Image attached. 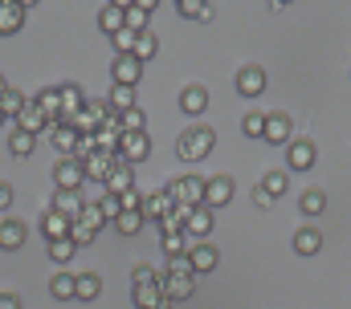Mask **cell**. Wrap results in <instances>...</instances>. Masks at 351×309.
<instances>
[{"label": "cell", "instance_id": "obj_1", "mask_svg": "<svg viewBox=\"0 0 351 309\" xmlns=\"http://www.w3.org/2000/svg\"><path fill=\"white\" fill-rule=\"evenodd\" d=\"M213 143H217L213 126H192V131H184V135H180L176 151H180V159H184V163H196V159L213 154Z\"/></svg>", "mask_w": 351, "mask_h": 309}, {"label": "cell", "instance_id": "obj_2", "mask_svg": "<svg viewBox=\"0 0 351 309\" xmlns=\"http://www.w3.org/2000/svg\"><path fill=\"white\" fill-rule=\"evenodd\" d=\"M168 196L180 208H200L204 204V179L200 175H184V179H176L172 187H168Z\"/></svg>", "mask_w": 351, "mask_h": 309}, {"label": "cell", "instance_id": "obj_3", "mask_svg": "<svg viewBox=\"0 0 351 309\" xmlns=\"http://www.w3.org/2000/svg\"><path fill=\"white\" fill-rule=\"evenodd\" d=\"M184 248H188V260H192V273H196V277H200V273H213V269L221 265V256H217V248H213L208 240L184 236Z\"/></svg>", "mask_w": 351, "mask_h": 309}, {"label": "cell", "instance_id": "obj_4", "mask_svg": "<svg viewBox=\"0 0 351 309\" xmlns=\"http://www.w3.org/2000/svg\"><path fill=\"white\" fill-rule=\"evenodd\" d=\"M147 154H152L147 131H143V135H123V139H119V154H114L110 163H127V167H131V163H143Z\"/></svg>", "mask_w": 351, "mask_h": 309}, {"label": "cell", "instance_id": "obj_5", "mask_svg": "<svg viewBox=\"0 0 351 309\" xmlns=\"http://www.w3.org/2000/svg\"><path fill=\"white\" fill-rule=\"evenodd\" d=\"M53 183H58V191H78V187L86 183L82 163H78V159H58V163H53Z\"/></svg>", "mask_w": 351, "mask_h": 309}, {"label": "cell", "instance_id": "obj_6", "mask_svg": "<svg viewBox=\"0 0 351 309\" xmlns=\"http://www.w3.org/2000/svg\"><path fill=\"white\" fill-rule=\"evenodd\" d=\"M225 204H233V179H229V175L204 179V208L217 212V208H225Z\"/></svg>", "mask_w": 351, "mask_h": 309}, {"label": "cell", "instance_id": "obj_7", "mask_svg": "<svg viewBox=\"0 0 351 309\" xmlns=\"http://www.w3.org/2000/svg\"><path fill=\"white\" fill-rule=\"evenodd\" d=\"M315 159H319V151H315L311 139H290V143H286V167H290V171H311Z\"/></svg>", "mask_w": 351, "mask_h": 309}, {"label": "cell", "instance_id": "obj_8", "mask_svg": "<svg viewBox=\"0 0 351 309\" xmlns=\"http://www.w3.org/2000/svg\"><path fill=\"white\" fill-rule=\"evenodd\" d=\"M265 143H274V147H286L290 139H294V122H290V114H282V110H274V114H265Z\"/></svg>", "mask_w": 351, "mask_h": 309}, {"label": "cell", "instance_id": "obj_9", "mask_svg": "<svg viewBox=\"0 0 351 309\" xmlns=\"http://www.w3.org/2000/svg\"><path fill=\"white\" fill-rule=\"evenodd\" d=\"M192 293H196V277H176V273L160 277V297L164 301H188Z\"/></svg>", "mask_w": 351, "mask_h": 309}, {"label": "cell", "instance_id": "obj_10", "mask_svg": "<svg viewBox=\"0 0 351 309\" xmlns=\"http://www.w3.org/2000/svg\"><path fill=\"white\" fill-rule=\"evenodd\" d=\"M110 77H114V85H139L143 81V62H135L131 53H123V57H114L110 62Z\"/></svg>", "mask_w": 351, "mask_h": 309}, {"label": "cell", "instance_id": "obj_11", "mask_svg": "<svg viewBox=\"0 0 351 309\" xmlns=\"http://www.w3.org/2000/svg\"><path fill=\"white\" fill-rule=\"evenodd\" d=\"M25 12H29V4H21V0H0V37H12V33H21V25H25Z\"/></svg>", "mask_w": 351, "mask_h": 309}, {"label": "cell", "instance_id": "obj_12", "mask_svg": "<svg viewBox=\"0 0 351 309\" xmlns=\"http://www.w3.org/2000/svg\"><path fill=\"white\" fill-rule=\"evenodd\" d=\"M147 12H156V0H139V4H123V21H127V29L139 37V33H147Z\"/></svg>", "mask_w": 351, "mask_h": 309}, {"label": "cell", "instance_id": "obj_13", "mask_svg": "<svg viewBox=\"0 0 351 309\" xmlns=\"http://www.w3.org/2000/svg\"><path fill=\"white\" fill-rule=\"evenodd\" d=\"M127 191H135V171L127 163H114L106 175V196H127Z\"/></svg>", "mask_w": 351, "mask_h": 309}, {"label": "cell", "instance_id": "obj_14", "mask_svg": "<svg viewBox=\"0 0 351 309\" xmlns=\"http://www.w3.org/2000/svg\"><path fill=\"white\" fill-rule=\"evenodd\" d=\"M58 216H66V220H78L82 216V208H86V200H82V191H53V204H49Z\"/></svg>", "mask_w": 351, "mask_h": 309}, {"label": "cell", "instance_id": "obj_15", "mask_svg": "<svg viewBox=\"0 0 351 309\" xmlns=\"http://www.w3.org/2000/svg\"><path fill=\"white\" fill-rule=\"evenodd\" d=\"M237 94H241V98H258V94H265V70L262 66H245V70L237 74Z\"/></svg>", "mask_w": 351, "mask_h": 309}, {"label": "cell", "instance_id": "obj_16", "mask_svg": "<svg viewBox=\"0 0 351 309\" xmlns=\"http://www.w3.org/2000/svg\"><path fill=\"white\" fill-rule=\"evenodd\" d=\"M172 208H176V200L168 196V187H160L156 196H147V200H143V208H139V212H143V220H156V224H160Z\"/></svg>", "mask_w": 351, "mask_h": 309}, {"label": "cell", "instance_id": "obj_17", "mask_svg": "<svg viewBox=\"0 0 351 309\" xmlns=\"http://www.w3.org/2000/svg\"><path fill=\"white\" fill-rule=\"evenodd\" d=\"M49 139H53V147L62 151V159H74V151H78V131H74L70 122H53V126H49Z\"/></svg>", "mask_w": 351, "mask_h": 309}, {"label": "cell", "instance_id": "obj_18", "mask_svg": "<svg viewBox=\"0 0 351 309\" xmlns=\"http://www.w3.org/2000/svg\"><path fill=\"white\" fill-rule=\"evenodd\" d=\"M58 98H62V122H70L74 114L86 110V94H82V85H62Z\"/></svg>", "mask_w": 351, "mask_h": 309}, {"label": "cell", "instance_id": "obj_19", "mask_svg": "<svg viewBox=\"0 0 351 309\" xmlns=\"http://www.w3.org/2000/svg\"><path fill=\"white\" fill-rule=\"evenodd\" d=\"M180 110L192 114V118L204 114V110H208V90H204V85H184V90H180Z\"/></svg>", "mask_w": 351, "mask_h": 309}, {"label": "cell", "instance_id": "obj_20", "mask_svg": "<svg viewBox=\"0 0 351 309\" xmlns=\"http://www.w3.org/2000/svg\"><path fill=\"white\" fill-rule=\"evenodd\" d=\"M184 232H188L192 240H204V236L213 232V212H208L204 204H200V208H192V212H188V220H184Z\"/></svg>", "mask_w": 351, "mask_h": 309}, {"label": "cell", "instance_id": "obj_21", "mask_svg": "<svg viewBox=\"0 0 351 309\" xmlns=\"http://www.w3.org/2000/svg\"><path fill=\"white\" fill-rule=\"evenodd\" d=\"M110 154H102V151H94V154H86L82 159V175L86 179H94V183H106V175H110Z\"/></svg>", "mask_w": 351, "mask_h": 309}, {"label": "cell", "instance_id": "obj_22", "mask_svg": "<svg viewBox=\"0 0 351 309\" xmlns=\"http://www.w3.org/2000/svg\"><path fill=\"white\" fill-rule=\"evenodd\" d=\"M45 126H49V118H45V114H41L33 102H29V106L21 110V118H16V131H25V135H33V139H37Z\"/></svg>", "mask_w": 351, "mask_h": 309}, {"label": "cell", "instance_id": "obj_23", "mask_svg": "<svg viewBox=\"0 0 351 309\" xmlns=\"http://www.w3.org/2000/svg\"><path fill=\"white\" fill-rule=\"evenodd\" d=\"M25 236H29V232H25L21 220H0V248H4V252H16V248L25 244Z\"/></svg>", "mask_w": 351, "mask_h": 309}, {"label": "cell", "instance_id": "obj_24", "mask_svg": "<svg viewBox=\"0 0 351 309\" xmlns=\"http://www.w3.org/2000/svg\"><path fill=\"white\" fill-rule=\"evenodd\" d=\"M319 248H323V232L319 228H298L294 232V252H298V256H315Z\"/></svg>", "mask_w": 351, "mask_h": 309}, {"label": "cell", "instance_id": "obj_25", "mask_svg": "<svg viewBox=\"0 0 351 309\" xmlns=\"http://www.w3.org/2000/svg\"><path fill=\"white\" fill-rule=\"evenodd\" d=\"M106 106H110V114H119V118H123V114H127V110H135L139 102H135V90H131V85H114V90H110V98H106Z\"/></svg>", "mask_w": 351, "mask_h": 309}, {"label": "cell", "instance_id": "obj_26", "mask_svg": "<svg viewBox=\"0 0 351 309\" xmlns=\"http://www.w3.org/2000/svg\"><path fill=\"white\" fill-rule=\"evenodd\" d=\"M98 29L102 33H119V29H127V21H123V4H102V12H98Z\"/></svg>", "mask_w": 351, "mask_h": 309}, {"label": "cell", "instance_id": "obj_27", "mask_svg": "<svg viewBox=\"0 0 351 309\" xmlns=\"http://www.w3.org/2000/svg\"><path fill=\"white\" fill-rule=\"evenodd\" d=\"M70 224H74V220H66V216H58V212L49 208V212H45V220H41V232H45V236H49V244H53V240H66V236H70Z\"/></svg>", "mask_w": 351, "mask_h": 309}, {"label": "cell", "instance_id": "obj_28", "mask_svg": "<svg viewBox=\"0 0 351 309\" xmlns=\"http://www.w3.org/2000/svg\"><path fill=\"white\" fill-rule=\"evenodd\" d=\"M25 106H29V98H25L21 90H12V85H8V90L0 94V114H4V118H21V110H25Z\"/></svg>", "mask_w": 351, "mask_h": 309}, {"label": "cell", "instance_id": "obj_29", "mask_svg": "<svg viewBox=\"0 0 351 309\" xmlns=\"http://www.w3.org/2000/svg\"><path fill=\"white\" fill-rule=\"evenodd\" d=\"M98 293H102V277H98V273H78L74 297H78V301H94Z\"/></svg>", "mask_w": 351, "mask_h": 309}, {"label": "cell", "instance_id": "obj_30", "mask_svg": "<svg viewBox=\"0 0 351 309\" xmlns=\"http://www.w3.org/2000/svg\"><path fill=\"white\" fill-rule=\"evenodd\" d=\"M74 285H78V273H58V277L49 281V293H53L58 301H70V297H74Z\"/></svg>", "mask_w": 351, "mask_h": 309}, {"label": "cell", "instance_id": "obj_31", "mask_svg": "<svg viewBox=\"0 0 351 309\" xmlns=\"http://www.w3.org/2000/svg\"><path fill=\"white\" fill-rule=\"evenodd\" d=\"M33 147H37L33 135H25V131H12V135H8V151H12V159H29Z\"/></svg>", "mask_w": 351, "mask_h": 309}, {"label": "cell", "instance_id": "obj_32", "mask_svg": "<svg viewBox=\"0 0 351 309\" xmlns=\"http://www.w3.org/2000/svg\"><path fill=\"white\" fill-rule=\"evenodd\" d=\"M156 53H160V41H156L152 33H139V37H135V53H131V57H135V62H152Z\"/></svg>", "mask_w": 351, "mask_h": 309}, {"label": "cell", "instance_id": "obj_33", "mask_svg": "<svg viewBox=\"0 0 351 309\" xmlns=\"http://www.w3.org/2000/svg\"><path fill=\"white\" fill-rule=\"evenodd\" d=\"M119 126H123V135H143V126H147V114H143V106L127 110V114L119 118Z\"/></svg>", "mask_w": 351, "mask_h": 309}, {"label": "cell", "instance_id": "obj_34", "mask_svg": "<svg viewBox=\"0 0 351 309\" xmlns=\"http://www.w3.org/2000/svg\"><path fill=\"white\" fill-rule=\"evenodd\" d=\"M323 212H327V196L319 187L302 191V216H323Z\"/></svg>", "mask_w": 351, "mask_h": 309}, {"label": "cell", "instance_id": "obj_35", "mask_svg": "<svg viewBox=\"0 0 351 309\" xmlns=\"http://www.w3.org/2000/svg\"><path fill=\"white\" fill-rule=\"evenodd\" d=\"M262 187H265V196H269V200H278V196H286V187H290V179H286V171H265Z\"/></svg>", "mask_w": 351, "mask_h": 309}, {"label": "cell", "instance_id": "obj_36", "mask_svg": "<svg viewBox=\"0 0 351 309\" xmlns=\"http://www.w3.org/2000/svg\"><path fill=\"white\" fill-rule=\"evenodd\" d=\"M131 297H135V306L139 309H152L156 301H160V281H152V285H135Z\"/></svg>", "mask_w": 351, "mask_h": 309}, {"label": "cell", "instance_id": "obj_37", "mask_svg": "<svg viewBox=\"0 0 351 309\" xmlns=\"http://www.w3.org/2000/svg\"><path fill=\"white\" fill-rule=\"evenodd\" d=\"M147 220H143V212H123L119 220H114V228H119V236H139V228H143Z\"/></svg>", "mask_w": 351, "mask_h": 309}, {"label": "cell", "instance_id": "obj_38", "mask_svg": "<svg viewBox=\"0 0 351 309\" xmlns=\"http://www.w3.org/2000/svg\"><path fill=\"white\" fill-rule=\"evenodd\" d=\"M241 131H245V139H262L265 135V114L262 110H250V114L241 118Z\"/></svg>", "mask_w": 351, "mask_h": 309}, {"label": "cell", "instance_id": "obj_39", "mask_svg": "<svg viewBox=\"0 0 351 309\" xmlns=\"http://www.w3.org/2000/svg\"><path fill=\"white\" fill-rule=\"evenodd\" d=\"M176 12H180V16H200V21L213 16V8H208L204 0H176Z\"/></svg>", "mask_w": 351, "mask_h": 309}, {"label": "cell", "instance_id": "obj_40", "mask_svg": "<svg viewBox=\"0 0 351 309\" xmlns=\"http://www.w3.org/2000/svg\"><path fill=\"white\" fill-rule=\"evenodd\" d=\"M74 252H78V244H74L70 236H66V240H53V244H49V256H53L58 265H66V260H74Z\"/></svg>", "mask_w": 351, "mask_h": 309}, {"label": "cell", "instance_id": "obj_41", "mask_svg": "<svg viewBox=\"0 0 351 309\" xmlns=\"http://www.w3.org/2000/svg\"><path fill=\"white\" fill-rule=\"evenodd\" d=\"M110 41H114V53H119V57H123V53H135V33H131V29H119Z\"/></svg>", "mask_w": 351, "mask_h": 309}, {"label": "cell", "instance_id": "obj_42", "mask_svg": "<svg viewBox=\"0 0 351 309\" xmlns=\"http://www.w3.org/2000/svg\"><path fill=\"white\" fill-rule=\"evenodd\" d=\"M98 212H102V220H119V216H123L119 196H102V200H98Z\"/></svg>", "mask_w": 351, "mask_h": 309}, {"label": "cell", "instance_id": "obj_43", "mask_svg": "<svg viewBox=\"0 0 351 309\" xmlns=\"http://www.w3.org/2000/svg\"><path fill=\"white\" fill-rule=\"evenodd\" d=\"M94 236H98V232L90 228V224H82V220H74V224H70V240H74V244H90Z\"/></svg>", "mask_w": 351, "mask_h": 309}, {"label": "cell", "instance_id": "obj_44", "mask_svg": "<svg viewBox=\"0 0 351 309\" xmlns=\"http://www.w3.org/2000/svg\"><path fill=\"white\" fill-rule=\"evenodd\" d=\"M131 281H135V285H152V281H160V273H156L152 265H135V273H131Z\"/></svg>", "mask_w": 351, "mask_h": 309}, {"label": "cell", "instance_id": "obj_45", "mask_svg": "<svg viewBox=\"0 0 351 309\" xmlns=\"http://www.w3.org/2000/svg\"><path fill=\"white\" fill-rule=\"evenodd\" d=\"M78 220H82V224H90V228L98 232V224H102V212H98V204H86V208H82V216H78Z\"/></svg>", "mask_w": 351, "mask_h": 309}, {"label": "cell", "instance_id": "obj_46", "mask_svg": "<svg viewBox=\"0 0 351 309\" xmlns=\"http://www.w3.org/2000/svg\"><path fill=\"white\" fill-rule=\"evenodd\" d=\"M164 252H168V256H180V252H188V248H184V236H164Z\"/></svg>", "mask_w": 351, "mask_h": 309}, {"label": "cell", "instance_id": "obj_47", "mask_svg": "<svg viewBox=\"0 0 351 309\" xmlns=\"http://www.w3.org/2000/svg\"><path fill=\"white\" fill-rule=\"evenodd\" d=\"M254 204H258V208H269V204H274V200H269V196H265V187H262V183H258V187H254Z\"/></svg>", "mask_w": 351, "mask_h": 309}, {"label": "cell", "instance_id": "obj_48", "mask_svg": "<svg viewBox=\"0 0 351 309\" xmlns=\"http://www.w3.org/2000/svg\"><path fill=\"white\" fill-rule=\"evenodd\" d=\"M0 309H21V297L16 293H0Z\"/></svg>", "mask_w": 351, "mask_h": 309}, {"label": "cell", "instance_id": "obj_49", "mask_svg": "<svg viewBox=\"0 0 351 309\" xmlns=\"http://www.w3.org/2000/svg\"><path fill=\"white\" fill-rule=\"evenodd\" d=\"M8 204H12V187L0 183V212H8Z\"/></svg>", "mask_w": 351, "mask_h": 309}, {"label": "cell", "instance_id": "obj_50", "mask_svg": "<svg viewBox=\"0 0 351 309\" xmlns=\"http://www.w3.org/2000/svg\"><path fill=\"white\" fill-rule=\"evenodd\" d=\"M152 309H172V301H164V297H160V301H156Z\"/></svg>", "mask_w": 351, "mask_h": 309}, {"label": "cell", "instance_id": "obj_51", "mask_svg": "<svg viewBox=\"0 0 351 309\" xmlns=\"http://www.w3.org/2000/svg\"><path fill=\"white\" fill-rule=\"evenodd\" d=\"M4 90H8V81H4V74H0V94H4Z\"/></svg>", "mask_w": 351, "mask_h": 309}, {"label": "cell", "instance_id": "obj_52", "mask_svg": "<svg viewBox=\"0 0 351 309\" xmlns=\"http://www.w3.org/2000/svg\"><path fill=\"white\" fill-rule=\"evenodd\" d=\"M0 126H4V114H0Z\"/></svg>", "mask_w": 351, "mask_h": 309}]
</instances>
